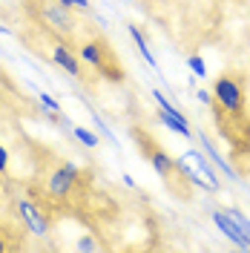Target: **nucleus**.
Masks as SVG:
<instances>
[{
    "label": "nucleus",
    "mask_w": 250,
    "mask_h": 253,
    "mask_svg": "<svg viewBox=\"0 0 250 253\" xmlns=\"http://www.w3.org/2000/svg\"><path fill=\"white\" fill-rule=\"evenodd\" d=\"M213 104H219L221 112L239 115L245 110V86L236 75H221L213 84Z\"/></svg>",
    "instance_id": "1"
},
{
    "label": "nucleus",
    "mask_w": 250,
    "mask_h": 253,
    "mask_svg": "<svg viewBox=\"0 0 250 253\" xmlns=\"http://www.w3.org/2000/svg\"><path fill=\"white\" fill-rule=\"evenodd\" d=\"M78 58H81V63H86V66H92L95 72H101L104 78H112V81L124 78V72L118 66H110V49H107L104 41H86L78 49Z\"/></svg>",
    "instance_id": "2"
},
{
    "label": "nucleus",
    "mask_w": 250,
    "mask_h": 253,
    "mask_svg": "<svg viewBox=\"0 0 250 253\" xmlns=\"http://www.w3.org/2000/svg\"><path fill=\"white\" fill-rule=\"evenodd\" d=\"M78 175H81L78 164H63V167H58V170H52V173H49V178H46L49 199H55V202L69 199V196H72V190H75Z\"/></svg>",
    "instance_id": "3"
},
{
    "label": "nucleus",
    "mask_w": 250,
    "mask_h": 253,
    "mask_svg": "<svg viewBox=\"0 0 250 253\" xmlns=\"http://www.w3.org/2000/svg\"><path fill=\"white\" fill-rule=\"evenodd\" d=\"M210 219H213V224L219 227V233H224V236L239 248V251H250V239L242 233V227L230 219V213H227V210H213V213H210Z\"/></svg>",
    "instance_id": "4"
},
{
    "label": "nucleus",
    "mask_w": 250,
    "mask_h": 253,
    "mask_svg": "<svg viewBox=\"0 0 250 253\" xmlns=\"http://www.w3.org/2000/svg\"><path fill=\"white\" fill-rule=\"evenodd\" d=\"M17 210H20V216H23V221H26V227H29L32 236H46L49 233V221L46 216H43V210L35 205V202H29V199H17Z\"/></svg>",
    "instance_id": "5"
},
{
    "label": "nucleus",
    "mask_w": 250,
    "mask_h": 253,
    "mask_svg": "<svg viewBox=\"0 0 250 253\" xmlns=\"http://www.w3.org/2000/svg\"><path fill=\"white\" fill-rule=\"evenodd\" d=\"M41 3V17L46 20L55 32H69L72 29V17H69V9L63 6L61 0H38Z\"/></svg>",
    "instance_id": "6"
},
{
    "label": "nucleus",
    "mask_w": 250,
    "mask_h": 253,
    "mask_svg": "<svg viewBox=\"0 0 250 253\" xmlns=\"http://www.w3.org/2000/svg\"><path fill=\"white\" fill-rule=\"evenodd\" d=\"M181 156L187 158L190 164H193V167H196V170H199V173H202L207 181H210V190H213V193L221 187L219 175H216V164L207 158V153H199V150H187V153H181Z\"/></svg>",
    "instance_id": "7"
},
{
    "label": "nucleus",
    "mask_w": 250,
    "mask_h": 253,
    "mask_svg": "<svg viewBox=\"0 0 250 253\" xmlns=\"http://www.w3.org/2000/svg\"><path fill=\"white\" fill-rule=\"evenodd\" d=\"M52 61L58 63L66 75H72V78H81V75H83V72H81V58L66 46V43H55V46H52Z\"/></svg>",
    "instance_id": "8"
},
{
    "label": "nucleus",
    "mask_w": 250,
    "mask_h": 253,
    "mask_svg": "<svg viewBox=\"0 0 250 253\" xmlns=\"http://www.w3.org/2000/svg\"><path fill=\"white\" fill-rule=\"evenodd\" d=\"M126 32H129V38H132V43H135V49H138V55L147 61V66L150 69H156L158 81H164V72H161V66H158V58L153 55V49H150V43H147V38H144V32L138 29V26H126Z\"/></svg>",
    "instance_id": "9"
},
{
    "label": "nucleus",
    "mask_w": 250,
    "mask_h": 253,
    "mask_svg": "<svg viewBox=\"0 0 250 253\" xmlns=\"http://www.w3.org/2000/svg\"><path fill=\"white\" fill-rule=\"evenodd\" d=\"M158 121L167 126V129L178 132L184 141H193V129H190L187 118H184V115H181L178 110H158Z\"/></svg>",
    "instance_id": "10"
},
{
    "label": "nucleus",
    "mask_w": 250,
    "mask_h": 253,
    "mask_svg": "<svg viewBox=\"0 0 250 253\" xmlns=\"http://www.w3.org/2000/svg\"><path fill=\"white\" fill-rule=\"evenodd\" d=\"M199 141H202V150L207 153V158H210V161L216 164V170H219L221 175H227V181H239V173H236L233 167H230V164L224 161V156H221L219 150L213 147V141H210V138H204V135L199 138Z\"/></svg>",
    "instance_id": "11"
},
{
    "label": "nucleus",
    "mask_w": 250,
    "mask_h": 253,
    "mask_svg": "<svg viewBox=\"0 0 250 253\" xmlns=\"http://www.w3.org/2000/svg\"><path fill=\"white\" fill-rule=\"evenodd\" d=\"M150 167H153L161 178H167V175L175 170V158H170L164 150H153V153H150Z\"/></svg>",
    "instance_id": "12"
},
{
    "label": "nucleus",
    "mask_w": 250,
    "mask_h": 253,
    "mask_svg": "<svg viewBox=\"0 0 250 253\" xmlns=\"http://www.w3.org/2000/svg\"><path fill=\"white\" fill-rule=\"evenodd\" d=\"M72 135H75V138H78L83 147H89V150H95V147L101 144V141H98V132L86 129V126H72Z\"/></svg>",
    "instance_id": "13"
},
{
    "label": "nucleus",
    "mask_w": 250,
    "mask_h": 253,
    "mask_svg": "<svg viewBox=\"0 0 250 253\" xmlns=\"http://www.w3.org/2000/svg\"><path fill=\"white\" fill-rule=\"evenodd\" d=\"M187 69L196 75V78H207V63H204L202 55H190L187 58Z\"/></svg>",
    "instance_id": "14"
},
{
    "label": "nucleus",
    "mask_w": 250,
    "mask_h": 253,
    "mask_svg": "<svg viewBox=\"0 0 250 253\" xmlns=\"http://www.w3.org/2000/svg\"><path fill=\"white\" fill-rule=\"evenodd\" d=\"M89 118H92V124L98 126V132H101V135H107V138H110L112 144H118V141H115V132H112V126H107V121H104V118H101L98 112L89 110Z\"/></svg>",
    "instance_id": "15"
},
{
    "label": "nucleus",
    "mask_w": 250,
    "mask_h": 253,
    "mask_svg": "<svg viewBox=\"0 0 250 253\" xmlns=\"http://www.w3.org/2000/svg\"><path fill=\"white\" fill-rule=\"evenodd\" d=\"M227 213H230V219H233L236 224L242 227V233H245V236L250 239V219H248V216H245V213H242L239 207H227Z\"/></svg>",
    "instance_id": "16"
},
{
    "label": "nucleus",
    "mask_w": 250,
    "mask_h": 253,
    "mask_svg": "<svg viewBox=\"0 0 250 253\" xmlns=\"http://www.w3.org/2000/svg\"><path fill=\"white\" fill-rule=\"evenodd\" d=\"M38 101H41L49 112H61V104H58V101H55L49 92H43V89H38Z\"/></svg>",
    "instance_id": "17"
},
{
    "label": "nucleus",
    "mask_w": 250,
    "mask_h": 253,
    "mask_svg": "<svg viewBox=\"0 0 250 253\" xmlns=\"http://www.w3.org/2000/svg\"><path fill=\"white\" fill-rule=\"evenodd\" d=\"M9 173V150L0 144V175H6Z\"/></svg>",
    "instance_id": "18"
},
{
    "label": "nucleus",
    "mask_w": 250,
    "mask_h": 253,
    "mask_svg": "<svg viewBox=\"0 0 250 253\" xmlns=\"http://www.w3.org/2000/svg\"><path fill=\"white\" fill-rule=\"evenodd\" d=\"M196 98L202 101L204 107H210V104H213V89H199V92H196Z\"/></svg>",
    "instance_id": "19"
},
{
    "label": "nucleus",
    "mask_w": 250,
    "mask_h": 253,
    "mask_svg": "<svg viewBox=\"0 0 250 253\" xmlns=\"http://www.w3.org/2000/svg\"><path fill=\"white\" fill-rule=\"evenodd\" d=\"M78 248H81V251H95L98 245H95V242H92V239H89V236H83V239H81V242H78Z\"/></svg>",
    "instance_id": "20"
},
{
    "label": "nucleus",
    "mask_w": 250,
    "mask_h": 253,
    "mask_svg": "<svg viewBox=\"0 0 250 253\" xmlns=\"http://www.w3.org/2000/svg\"><path fill=\"white\" fill-rule=\"evenodd\" d=\"M75 6H78V9H86V12H89V0H75Z\"/></svg>",
    "instance_id": "21"
},
{
    "label": "nucleus",
    "mask_w": 250,
    "mask_h": 253,
    "mask_svg": "<svg viewBox=\"0 0 250 253\" xmlns=\"http://www.w3.org/2000/svg\"><path fill=\"white\" fill-rule=\"evenodd\" d=\"M124 184H126V187H135V178H132V175H126V173H124Z\"/></svg>",
    "instance_id": "22"
},
{
    "label": "nucleus",
    "mask_w": 250,
    "mask_h": 253,
    "mask_svg": "<svg viewBox=\"0 0 250 253\" xmlns=\"http://www.w3.org/2000/svg\"><path fill=\"white\" fill-rule=\"evenodd\" d=\"M0 35H12V29H9V26H3V23H0Z\"/></svg>",
    "instance_id": "23"
},
{
    "label": "nucleus",
    "mask_w": 250,
    "mask_h": 253,
    "mask_svg": "<svg viewBox=\"0 0 250 253\" xmlns=\"http://www.w3.org/2000/svg\"><path fill=\"white\" fill-rule=\"evenodd\" d=\"M63 6H66V9H72V6H75V0H61Z\"/></svg>",
    "instance_id": "24"
},
{
    "label": "nucleus",
    "mask_w": 250,
    "mask_h": 253,
    "mask_svg": "<svg viewBox=\"0 0 250 253\" xmlns=\"http://www.w3.org/2000/svg\"><path fill=\"white\" fill-rule=\"evenodd\" d=\"M6 251V242H3V236H0V253Z\"/></svg>",
    "instance_id": "25"
}]
</instances>
